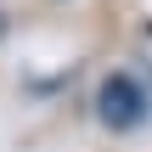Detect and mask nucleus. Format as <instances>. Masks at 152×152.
I'll return each mask as SVG.
<instances>
[{
  "instance_id": "1",
  "label": "nucleus",
  "mask_w": 152,
  "mask_h": 152,
  "mask_svg": "<svg viewBox=\"0 0 152 152\" xmlns=\"http://www.w3.org/2000/svg\"><path fill=\"white\" fill-rule=\"evenodd\" d=\"M147 113H152V96H147V85L135 73H107L96 85V118L107 130H141Z\"/></svg>"
},
{
  "instance_id": "2",
  "label": "nucleus",
  "mask_w": 152,
  "mask_h": 152,
  "mask_svg": "<svg viewBox=\"0 0 152 152\" xmlns=\"http://www.w3.org/2000/svg\"><path fill=\"white\" fill-rule=\"evenodd\" d=\"M0 34H6V6H0Z\"/></svg>"
},
{
  "instance_id": "3",
  "label": "nucleus",
  "mask_w": 152,
  "mask_h": 152,
  "mask_svg": "<svg viewBox=\"0 0 152 152\" xmlns=\"http://www.w3.org/2000/svg\"><path fill=\"white\" fill-rule=\"evenodd\" d=\"M147 39H152V23H147Z\"/></svg>"
}]
</instances>
